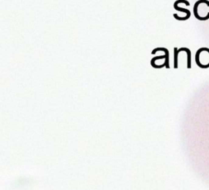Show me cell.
I'll return each instance as SVG.
<instances>
[{
    "label": "cell",
    "mask_w": 209,
    "mask_h": 190,
    "mask_svg": "<svg viewBox=\"0 0 209 190\" xmlns=\"http://www.w3.org/2000/svg\"><path fill=\"white\" fill-rule=\"evenodd\" d=\"M186 51V53H187V68L188 69H190L191 68V53H190V49L186 48V47H182V48H180L178 49V52H180V51Z\"/></svg>",
    "instance_id": "obj_1"
},
{
    "label": "cell",
    "mask_w": 209,
    "mask_h": 190,
    "mask_svg": "<svg viewBox=\"0 0 209 190\" xmlns=\"http://www.w3.org/2000/svg\"><path fill=\"white\" fill-rule=\"evenodd\" d=\"M178 49L175 47L174 48V68L176 69L178 65H177V56H178Z\"/></svg>",
    "instance_id": "obj_2"
},
{
    "label": "cell",
    "mask_w": 209,
    "mask_h": 190,
    "mask_svg": "<svg viewBox=\"0 0 209 190\" xmlns=\"http://www.w3.org/2000/svg\"><path fill=\"white\" fill-rule=\"evenodd\" d=\"M174 8H175L176 10L180 11V12H182L186 13V14H187V15L189 16H190V11H189L188 9H186V8H178V7H177V5H176V4H174Z\"/></svg>",
    "instance_id": "obj_3"
}]
</instances>
